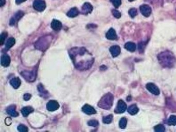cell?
<instances>
[{
	"mask_svg": "<svg viewBox=\"0 0 176 132\" xmlns=\"http://www.w3.org/2000/svg\"><path fill=\"white\" fill-rule=\"evenodd\" d=\"M70 56L75 67L79 70H87L94 62L93 56L84 48H73L69 51Z\"/></svg>",
	"mask_w": 176,
	"mask_h": 132,
	"instance_id": "obj_1",
	"label": "cell"
},
{
	"mask_svg": "<svg viewBox=\"0 0 176 132\" xmlns=\"http://www.w3.org/2000/svg\"><path fill=\"white\" fill-rule=\"evenodd\" d=\"M158 59L160 64L164 67H172L176 63V58L169 51H165L160 53L158 55Z\"/></svg>",
	"mask_w": 176,
	"mask_h": 132,
	"instance_id": "obj_2",
	"label": "cell"
},
{
	"mask_svg": "<svg viewBox=\"0 0 176 132\" xmlns=\"http://www.w3.org/2000/svg\"><path fill=\"white\" fill-rule=\"evenodd\" d=\"M114 97L111 93L105 94L101 99L98 103V106L102 109L108 110L111 108L113 105Z\"/></svg>",
	"mask_w": 176,
	"mask_h": 132,
	"instance_id": "obj_3",
	"label": "cell"
},
{
	"mask_svg": "<svg viewBox=\"0 0 176 132\" xmlns=\"http://www.w3.org/2000/svg\"><path fill=\"white\" fill-rule=\"evenodd\" d=\"M50 37H45L41 38L36 43L35 46L37 49L42 50L46 49V46L49 45Z\"/></svg>",
	"mask_w": 176,
	"mask_h": 132,
	"instance_id": "obj_4",
	"label": "cell"
},
{
	"mask_svg": "<svg viewBox=\"0 0 176 132\" xmlns=\"http://www.w3.org/2000/svg\"><path fill=\"white\" fill-rule=\"evenodd\" d=\"M33 6L36 11L42 12L46 8V4L44 0H34Z\"/></svg>",
	"mask_w": 176,
	"mask_h": 132,
	"instance_id": "obj_5",
	"label": "cell"
},
{
	"mask_svg": "<svg viewBox=\"0 0 176 132\" xmlns=\"http://www.w3.org/2000/svg\"><path fill=\"white\" fill-rule=\"evenodd\" d=\"M139 10L141 14H142L144 17H149L152 14V8L150 7V6H149L148 5H142L139 7Z\"/></svg>",
	"mask_w": 176,
	"mask_h": 132,
	"instance_id": "obj_6",
	"label": "cell"
},
{
	"mask_svg": "<svg viewBox=\"0 0 176 132\" xmlns=\"http://www.w3.org/2000/svg\"><path fill=\"white\" fill-rule=\"evenodd\" d=\"M127 108V104L123 100H119L118 102L117 106L115 110V112L118 114H121L125 112Z\"/></svg>",
	"mask_w": 176,
	"mask_h": 132,
	"instance_id": "obj_7",
	"label": "cell"
},
{
	"mask_svg": "<svg viewBox=\"0 0 176 132\" xmlns=\"http://www.w3.org/2000/svg\"><path fill=\"white\" fill-rule=\"evenodd\" d=\"M147 90L154 95H159L160 90L158 87L153 83H148L146 85Z\"/></svg>",
	"mask_w": 176,
	"mask_h": 132,
	"instance_id": "obj_8",
	"label": "cell"
},
{
	"mask_svg": "<svg viewBox=\"0 0 176 132\" xmlns=\"http://www.w3.org/2000/svg\"><path fill=\"white\" fill-rule=\"evenodd\" d=\"M59 105L57 101L54 100L50 101L46 105V108L50 112H54L59 109Z\"/></svg>",
	"mask_w": 176,
	"mask_h": 132,
	"instance_id": "obj_9",
	"label": "cell"
},
{
	"mask_svg": "<svg viewBox=\"0 0 176 132\" xmlns=\"http://www.w3.org/2000/svg\"><path fill=\"white\" fill-rule=\"evenodd\" d=\"M24 15V13L23 11H18L15 15L14 17L11 19V20H10V22H9V24L11 25H14L16 23V22L19 21L20 19L22 17H23Z\"/></svg>",
	"mask_w": 176,
	"mask_h": 132,
	"instance_id": "obj_10",
	"label": "cell"
},
{
	"mask_svg": "<svg viewBox=\"0 0 176 132\" xmlns=\"http://www.w3.org/2000/svg\"><path fill=\"white\" fill-rule=\"evenodd\" d=\"M36 72L34 71H24L22 73V75L29 81H33L35 79Z\"/></svg>",
	"mask_w": 176,
	"mask_h": 132,
	"instance_id": "obj_11",
	"label": "cell"
},
{
	"mask_svg": "<svg viewBox=\"0 0 176 132\" xmlns=\"http://www.w3.org/2000/svg\"><path fill=\"white\" fill-rule=\"evenodd\" d=\"M82 111L85 114L88 115H91L93 114H96V109L93 108V106H90V105L85 104L84 105L82 108Z\"/></svg>",
	"mask_w": 176,
	"mask_h": 132,
	"instance_id": "obj_12",
	"label": "cell"
},
{
	"mask_svg": "<svg viewBox=\"0 0 176 132\" xmlns=\"http://www.w3.org/2000/svg\"><path fill=\"white\" fill-rule=\"evenodd\" d=\"M93 7L90 3L86 2L84 4L82 7V12L83 14L87 15L90 14L92 11Z\"/></svg>",
	"mask_w": 176,
	"mask_h": 132,
	"instance_id": "obj_13",
	"label": "cell"
},
{
	"mask_svg": "<svg viewBox=\"0 0 176 132\" xmlns=\"http://www.w3.org/2000/svg\"><path fill=\"white\" fill-rule=\"evenodd\" d=\"M106 37L109 40H116L117 38L116 31L112 28L110 29L106 34Z\"/></svg>",
	"mask_w": 176,
	"mask_h": 132,
	"instance_id": "obj_14",
	"label": "cell"
},
{
	"mask_svg": "<svg viewBox=\"0 0 176 132\" xmlns=\"http://www.w3.org/2000/svg\"><path fill=\"white\" fill-rule=\"evenodd\" d=\"M11 63V59L7 54H3L1 57V65L4 67L9 66Z\"/></svg>",
	"mask_w": 176,
	"mask_h": 132,
	"instance_id": "obj_15",
	"label": "cell"
},
{
	"mask_svg": "<svg viewBox=\"0 0 176 132\" xmlns=\"http://www.w3.org/2000/svg\"><path fill=\"white\" fill-rule=\"evenodd\" d=\"M110 51L113 57H117L121 53V48L118 46H113L110 48Z\"/></svg>",
	"mask_w": 176,
	"mask_h": 132,
	"instance_id": "obj_16",
	"label": "cell"
},
{
	"mask_svg": "<svg viewBox=\"0 0 176 132\" xmlns=\"http://www.w3.org/2000/svg\"><path fill=\"white\" fill-rule=\"evenodd\" d=\"M7 112L9 115L12 117H15L18 116L19 114L15 110V105H11L7 108Z\"/></svg>",
	"mask_w": 176,
	"mask_h": 132,
	"instance_id": "obj_17",
	"label": "cell"
},
{
	"mask_svg": "<svg viewBox=\"0 0 176 132\" xmlns=\"http://www.w3.org/2000/svg\"><path fill=\"white\" fill-rule=\"evenodd\" d=\"M51 28L55 31H59L62 28V24L59 21L53 20L51 23Z\"/></svg>",
	"mask_w": 176,
	"mask_h": 132,
	"instance_id": "obj_18",
	"label": "cell"
},
{
	"mask_svg": "<svg viewBox=\"0 0 176 132\" xmlns=\"http://www.w3.org/2000/svg\"><path fill=\"white\" fill-rule=\"evenodd\" d=\"M10 84L15 89H17L21 85V81L19 77H15V78H12L11 80Z\"/></svg>",
	"mask_w": 176,
	"mask_h": 132,
	"instance_id": "obj_19",
	"label": "cell"
},
{
	"mask_svg": "<svg viewBox=\"0 0 176 132\" xmlns=\"http://www.w3.org/2000/svg\"><path fill=\"white\" fill-rule=\"evenodd\" d=\"M21 112L22 115L24 117H27L28 116H29V115L34 112V109H33V108H32L31 106H26V107L23 108L21 109Z\"/></svg>",
	"mask_w": 176,
	"mask_h": 132,
	"instance_id": "obj_20",
	"label": "cell"
},
{
	"mask_svg": "<svg viewBox=\"0 0 176 132\" xmlns=\"http://www.w3.org/2000/svg\"><path fill=\"white\" fill-rule=\"evenodd\" d=\"M79 14V11L78 9L76 7L72 8L70 10L67 14V15L70 18H74L77 16Z\"/></svg>",
	"mask_w": 176,
	"mask_h": 132,
	"instance_id": "obj_21",
	"label": "cell"
},
{
	"mask_svg": "<svg viewBox=\"0 0 176 132\" xmlns=\"http://www.w3.org/2000/svg\"><path fill=\"white\" fill-rule=\"evenodd\" d=\"M125 48L128 51L133 52H134L136 50V45L133 42H129L125 43Z\"/></svg>",
	"mask_w": 176,
	"mask_h": 132,
	"instance_id": "obj_22",
	"label": "cell"
},
{
	"mask_svg": "<svg viewBox=\"0 0 176 132\" xmlns=\"http://www.w3.org/2000/svg\"><path fill=\"white\" fill-rule=\"evenodd\" d=\"M139 109L135 104L129 106V108L128 109V112L131 115H134L137 114L139 112Z\"/></svg>",
	"mask_w": 176,
	"mask_h": 132,
	"instance_id": "obj_23",
	"label": "cell"
},
{
	"mask_svg": "<svg viewBox=\"0 0 176 132\" xmlns=\"http://www.w3.org/2000/svg\"><path fill=\"white\" fill-rule=\"evenodd\" d=\"M15 40L14 38H9L7 40L6 43V48L7 49H9L10 48H11L12 46H14L15 44Z\"/></svg>",
	"mask_w": 176,
	"mask_h": 132,
	"instance_id": "obj_24",
	"label": "cell"
},
{
	"mask_svg": "<svg viewBox=\"0 0 176 132\" xmlns=\"http://www.w3.org/2000/svg\"><path fill=\"white\" fill-rule=\"evenodd\" d=\"M113 116L112 115L107 116L106 117H104L102 119V121L105 124H110L111 123L113 120Z\"/></svg>",
	"mask_w": 176,
	"mask_h": 132,
	"instance_id": "obj_25",
	"label": "cell"
},
{
	"mask_svg": "<svg viewBox=\"0 0 176 132\" xmlns=\"http://www.w3.org/2000/svg\"><path fill=\"white\" fill-rule=\"evenodd\" d=\"M138 10L135 8H132L129 11V15L132 18L136 17L138 15Z\"/></svg>",
	"mask_w": 176,
	"mask_h": 132,
	"instance_id": "obj_26",
	"label": "cell"
},
{
	"mask_svg": "<svg viewBox=\"0 0 176 132\" xmlns=\"http://www.w3.org/2000/svg\"><path fill=\"white\" fill-rule=\"evenodd\" d=\"M119 126L121 129H124L125 128L126 126H127V119L125 118H122L121 119L120 121H119Z\"/></svg>",
	"mask_w": 176,
	"mask_h": 132,
	"instance_id": "obj_27",
	"label": "cell"
},
{
	"mask_svg": "<svg viewBox=\"0 0 176 132\" xmlns=\"http://www.w3.org/2000/svg\"><path fill=\"white\" fill-rule=\"evenodd\" d=\"M168 123L171 125H176V116L172 115L169 117L168 120Z\"/></svg>",
	"mask_w": 176,
	"mask_h": 132,
	"instance_id": "obj_28",
	"label": "cell"
},
{
	"mask_svg": "<svg viewBox=\"0 0 176 132\" xmlns=\"http://www.w3.org/2000/svg\"><path fill=\"white\" fill-rule=\"evenodd\" d=\"M7 33L3 32L2 33L1 35V37H0V45L1 46L3 45L4 43L6 37H7Z\"/></svg>",
	"mask_w": 176,
	"mask_h": 132,
	"instance_id": "obj_29",
	"label": "cell"
},
{
	"mask_svg": "<svg viewBox=\"0 0 176 132\" xmlns=\"http://www.w3.org/2000/svg\"><path fill=\"white\" fill-rule=\"evenodd\" d=\"M155 131L156 132H163L165 131V128L163 125H158L155 126Z\"/></svg>",
	"mask_w": 176,
	"mask_h": 132,
	"instance_id": "obj_30",
	"label": "cell"
},
{
	"mask_svg": "<svg viewBox=\"0 0 176 132\" xmlns=\"http://www.w3.org/2000/svg\"><path fill=\"white\" fill-rule=\"evenodd\" d=\"M113 6L116 8H118L121 4V0H110Z\"/></svg>",
	"mask_w": 176,
	"mask_h": 132,
	"instance_id": "obj_31",
	"label": "cell"
},
{
	"mask_svg": "<svg viewBox=\"0 0 176 132\" xmlns=\"http://www.w3.org/2000/svg\"><path fill=\"white\" fill-rule=\"evenodd\" d=\"M88 125L89 126H93V127H97L99 125V122L96 120H90L88 122Z\"/></svg>",
	"mask_w": 176,
	"mask_h": 132,
	"instance_id": "obj_32",
	"label": "cell"
},
{
	"mask_svg": "<svg viewBox=\"0 0 176 132\" xmlns=\"http://www.w3.org/2000/svg\"><path fill=\"white\" fill-rule=\"evenodd\" d=\"M18 130L19 132H28V128L25 125H20L18 126Z\"/></svg>",
	"mask_w": 176,
	"mask_h": 132,
	"instance_id": "obj_33",
	"label": "cell"
},
{
	"mask_svg": "<svg viewBox=\"0 0 176 132\" xmlns=\"http://www.w3.org/2000/svg\"><path fill=\"white\" fill-rule=\"evenodd\" d=\"M112 14L114 15V17L117 19L120 18L121 17V15L120 11L117 10V9H113V11H112Z\"/></svg>",
	"mask_w": 176,
	"mask_h": 132,
	"instance_id": "obj_34",
	"label": "cell"
},
{
	"mask_svg": "<svg viewBox=\"0 0 176 132\" xmlns=\"http://www.w3.org/2000/svg\"><path fill=\"white\" fill-rule=\"evenodd\" d=\"M38 89L39 91L41 93L42 95H46V91L45 90L42 84L39 85Z\"/></svg>",
	"mask_w": 176,
	"mask_h": 132,
	"instance_id": "obj_35",
	"label": "cell"
},
{
	"mask_svg": "<svg viewBox=\"0 0 176 132\" xmlns=\"http://www.w3.org/2000/svg\"><path fill=\"white\" fill-rule=\"evenodd\" d=\"M146 42H141L139 43V50L140 52H143V50H144V48L145 47Z\"/></svg>",
	"mask_w": 176,
	"mask_h": 132,
	"instance_id": "obj_36",
	"label": "cell"
},
{
	"mask_svg": "<svg viewBox=\"0 0 176 132\" xmlns=\"http://www.w3.org/2000/svg\"><path fill=\"white\" fill-rule=\"evenodd\" d=\"M31 95L29 94H25L24 97H23V98H24V100L25 101H29L31 99Z\"/></svg>",
	"mask_w": 176,
	"mask_h": 132,
	"instance_id": "obj_37",
	"label": "cell"
},
{
	"mask_svg": "<svg viewBox=\"0 0 176 132\" xmlns=\"http://www.w3.org/2000/svg\"><path fill=\"white\" fill-rule=\"evenodd\" d=\"M6 3V1L5 0H0V6L2 7L4 6Z\"/></svg>",
	"mask_w": 176,
	"mask_h": 132,
	"instance_id": "obj_38",
	"label": "cell"
},
{
	"mask_svg": "<svg viewBox=\"0 0 176 132\" xmlns=\"http://www.w3.org/2000/svg\"><path fill=\"white\" fill-rule=\"evenodd\" d=\"M26 0H15V3L17 4H20L26 1Z\"/></svg>",
	"mask_w": 176,
	"mask_h": 132,
	"instance_id": "obj_39",
	"label": "cell"
},
{
	"mask_svg": "<svg viewBox=\"0 0 176 132\" xmlns=\"http://www.w3.org/2000/svg\"><path fill=\"white\" fill-rule=\"evenodd\" d=\"M128 1L129 2H133L134 1H135V0H128Z\"/></svg>",
	"mask_w": 176,
	"mask_h": 132,
	"instance_id": "obj_40",
	"label": "cell"
}]
</instances>
